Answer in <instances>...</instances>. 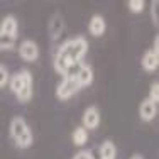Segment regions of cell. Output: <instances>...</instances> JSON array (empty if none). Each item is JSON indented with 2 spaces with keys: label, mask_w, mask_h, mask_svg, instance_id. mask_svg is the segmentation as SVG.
<instances>
[{
  "label": "cell",
  "mask_w": 159,
  "mask_h": 159,
  "mask_svg": "<svg viewBox=\"0 0 159 159\" xmlns=\"http://www.w3.org/2000/svg\"><path fill=\"white\" fill-rule=\"evenodd\" d=\"M107 31V20L103 19V16H100V14H95V16H92L88 22V32L92 34L93 37H102Z\"/></svg>",
  "instance_id": "10"
},
{
  "label": "cell",
  "mask_w": 159,
  "mask_h": 159,
  "mask_svg": "<svg viewBox=\"0 0 159 159\" xmlns=\"http://www.w3.org/2000/svg\"><path fill=\"white\" fill-rule=\"evenodd\" d=\"M20 76H22V86L16 93V97L20 103H27L34 95V78L29 70H20Z\"/></svg>",
  "instance_id": "4"
},
{
  "label": "cell",
  "mask_w": 159,
  "mask_h": 159,
  "mask_svg": "<svg viewBox=\"0 0 159 159\" xmlns=\"http://www.w3.org/2000/svg\"><path fill=\"white\" fill-rule=\"evenodd\" d=\"M0 34H5V36H10L16 39L19 34V22L16 16H5L0 22Z\"/></svg>",
  "instance_id": "11"
},
{
  "label": "cell",
  "mask_w": 159,
  "mask_h": 159,
  "mask_svg": "<svg viewBox=\"0 0 159 159\" xmlns=\"http://www.w3.org/2000/svg\"><path fill=\"white\" fill-rule=\"evenodd\" d=\"M100 120H102L100 110L97 107H88L81 115V122H83L81 127L86 129V130H95L100 125Z\"/></svg>",
  "instance_id": "7"
},
{
  "label": "cell",
  "mask_w": 159,
  "mask_h": 159,
  "mask_svg": "<svg viewBox=\"0 0 159 159\" xmlns=\"http://www.w3.org/2000/svg\"><path fill=\"white\" fill-rule=\"evenodd\" d=\"M71 159H95V156H93V152L92 151H86V149H83V151H80V152H76Z\"/></svg>",
  "instance_id": "21"
},
{
  "label": "cell",
  "mask_w": 159,
  "mask_h": 159,
  "mask_svg": "<svg viewBox=\"0 0 159 159\" xmlns=\"http://www.w3.org/2000/svg\"><path fill=\"white\" fill-rule=\"evenodd\" d=\"M127 7L132 14H142L144 9H146V2L144 0H129Z\"/></svg>",
  "instance_id": "17"
},
{
  "label": "cell",
  "mask_w": 159,
  "mask_h": 159,
  "mask_svg": "<svg viewBox=\"0 0 159 159\" xmlns=\"http://www.w3.org/2000/svg\"><path fill=\"white\" fill-rule=\"evenodd\" d=\"M151 51H154V52L159 54V37L157 36L154 37V41H152V49H151Z\"/></svg>",
  "instance_id": "22"
},
{
  "label": "cell",
  "mask_w": 159,
  "mask_h": 159,
  "mask_svg": "<svg viewBox=\"0 0 159 159\" xmlns=\"http://www.w3.org/2000/svg\"><path fill=\"white\" fill-rule=\"evenodd\" d=\"M130 159H146V157H144L142 154H132V156H130Z\"/></svg>",
  "instance_id": "23"
},
{
  "label": "cell",
  "mask_w": 159,
  "mask_h": 159,
  "mask_svg": "<svg viewBox=\"0 0 159 159\" xmlns=\"http://www.w3.org/2000/svg\"><path fill=\"white\" fill-rule=\"evenodd\" d=\"M86 51H88V41L81 36L63 43L58 48V51L54 54V59H52L54 71L64 78L68 70L73 64H80L83 61V58L86 56Z\"/></svg>",
  "instance_id": "1"
},
{
  "label": "cell",
  "mask_w": 159,
  "mask_h": 159,
  "mask_svg": "<svg viewBox=\"0 0 159 159\" xmlns=\"http://www.w3.org/2000/svg\"><path fill=\"white\" fill-rule=\"evenodd\" d=\"M93 68L90 66V64H80L76 75H75V80H76V83L80 85V88H86V86H90L93 83Z\"/></svg>",
  "instance_id": "8"
},
{
  "label": "cell",
  "mask_w": 159,
  "mask_h": 159,
  "mask_svg": "<svg viewBox=\"0 0 159 159\" xmlns=\"http://www.w3.org/2000/svg\"><path fill=\"white\" fill-rule=\"evenodd\" d=\"M9 134H10V139L16 142V146L19 149H29L34 142V134L29 127V124L25 122L24 117L17 115V117H12L9 124Z\"/></svg>",
  "instance_id": "2"
},
{
  "label": "cell",
  "mask_w": 159,
  "mask_h": 159,
  "mask_svg": "<svg viewBox=\"0 0 159 159\" xmlns=\"http://www.w3.org/2000/svg\"><path fill=\"white\" fill-rule=\"evenodd\" d=\"M20 86H22V76H20V71H17V73H14L12 76L9 78V88H10V92L16 95L19 90H20Z\"/></svg>",
  "instance_id": "15"
},
{
  "label": "cell",
  "mask_w": 159,
  "mask_h": 159,
  "mask_svg": "<svg viewBox=\"0 0 159 159\" xmlns=\"http://www.w3.org/2000/svg\"><path fill=\"white\" fill-rule=\"evenodd\" d=\"M151 102L154 103H159V83L157 81H152L151 83V88H149V95H147Z\"/></svg>",
  "instance_id": "18"
},
{
  "label": "cell",
  "mask_w": 159,
  "mask_h": 159,
  "mask_svg": "<svg viewBox=\"0 0 159 159\" xmlns=\"http://www.w3.org/2000/svg\"><path fill=\"white\" fill-rule=\"evenodd\" d=\"M157 7H159V2H157V0H154V2L151 3V19H152V24H154V25H157V24H159Z\"/></svg>",
  "instance_id": "20"
},
{
  "label": "cell",
  "mask_w": 159,
  "mask_h": 159,
  "mask_svg": "<svg viewBox=\"0 0 159 159\" xmlns=\"http://www.w3.org/2000/svg\"><path fill=\"white\" fill-rule=\"evenodd\" d=\"M141 66L146 73H154L159 66V54L151 51V49H147L141 58Z\"/></svg>",
  "instance_id": "12"
},
{
  "label": "cell",
  "mask_w": 159,
  "mask_h": 159,
  "mask_svg": "<svg viewBox=\"0 0 159 159\" xmlns=\"http://www.w3.org/2000/svg\"><path fill=\"white\" fill-rule=\"evenodd\" d=\"M16 48V39L5 34H0V51H9Z\"/></svg>",
  "instance_id": "16"
},
{
  "label": "cell",
  "mask_w": 159,
  "mask_h": 159,
  "mask_svg": "<svg viewBox=\"0 0 159 159\" xmlns=\"http://www.w3.org/2000/svg\"><path fill=\"white\" fill-rule=\"evenodd\" d=\"M156 115H157V103L151 102L149 98L146 97L141 102V105H139V117H141V120H144V122H151V120H154Z\"/></svg>",
  "instance_id": "9"
},
{
  "label": "cell",
  "mask_w": 159,
  "mask_h": 159,
  "mask_svg": "<svg viewBox=\"0 0 159 159\" xmlns=\"http://www.w3.org/2000/svg\"><path fill=\"white\" fill-rule=\"evenodd\" d=\"M64 29H66V20H64L63 14H61V12H54L51 17H49V22H48L49 39H51V41L61 39Z\"/></svg>",
  "instance_id": "5"
},
{
  "label": "cell",
  "mask_w": 159,
  "mask_h": 159,
  "mask_svg": "<svg viewBox=\"0 0 159 159\" xmlns=\"http://www.w3.org/2000/svg\"><path fill=\"white\" fill-rule=\"evenodd\" d=\"M19 56L25 63H34L39 58V46L32 39H24L19 44Z\"/></svg>",
  "instance_id": "6"
},
{
  "label": "cell",
  "mask_w": 159,
  "mask_h": 159,
  "mask_svg": "<svg viewBox=\"0 0 159 159\" xmlns=\"http://www.w3.org/2000/svg\"><path fill=\"white\" fill-rule=\"evenodd\" d=\"M9 78H10V73L3 64H0V88L9 85Z\"/></svg>",
  "instance_id": "19"
},
{
  "label": "cell",
  "mask_w": 159,
  "mask_h": 159,
  "mask_svg": "<svg viewBox=\"0 0 159 159\" xmlns=\"http://www.w3.org/2000/svg\"><path fill=\"white\" fill-rule=\"evenodd\" d=\"M88 137H90V134H88V130L86 129H83L81 125L76 127L73 130V134H71V141H73V144L76 147H83L86 142H88Z\"/></svg>",
  "instance_id": "14"
},
{
  "label": "cell",
  "mask_w": 159,
  "mask_h": 159,
  "mask_svg": "<svg viewBox=\"0 0 159 159\" xmlns=\"http://www.w3.org/2000/svg\"><path fill=\"white\" fill-rule=\"evenodd\" d=\"M100 159H115L117 157V146L112 141H103L98 147Z\"/></svg>",
  "instance_id": "13"
},
{
  "label": "cell",
  "mask_w": 159,
  "mask_h": 159,
  "mask_svg": "<svg viewBox=\"0 0 159 159\" xmlns=\"http://www.w3.org/2000/svg\"><path fill=\"white\" fill-rule=\"evenodd\" d=\"M80 90L81 88H80V85L76 83V80L73 76H64L61 81L58 83V86H56V97H58V100L66 102V100H70V98H73Z\"/></svg>",
  "instance_id": "3"
}]
</instances>
